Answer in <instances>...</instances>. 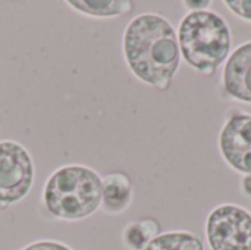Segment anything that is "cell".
I'll return each mask as SVG.
<instances>
[{"mask_svg":"<svg viewBox=\"0 0 251 250\" xmlns=\"http://www.w3.org/2000/svg\"><path fill=\"white\" fill-rule=\"evenodd\" d=\"M222 85L234 100L251 103V40L231 52L224 65Z\"/></svg>","mask_w":251,"mask_h":250,"instance_id":"52a82bcc","label":"cell"},{"mask_svg":"<svg viewBox=\"0 0 251 250\" xmlns=\"http://www.w3.org/2000/svg\"><path fill=\"white\" fill-rule=\"evenodd\" d=\"M219 153L241 175H251V113L235 112L219 131Z\"/></svg>","mask_w":251,"mask_h":250,"instance_id":"8992f818","label":"cell"},{"mask_svg":"<svg viewBox=\"0 0 251 250\" xmlns=\"http://www.w3.org/2000/svg\"><path fill=\"white\" fill-rule=\"evenodd\" d=\"M66 4L82 15L103 19L124 16L134 9L129 0H68Z\"/></svg>","mask_w":251,"mask_h":250,"instance_id":"9c48e42d","label":"cell"},{"mask_svg":"<svg viewBox=\"0 0 251 250\" xmlns=\"http://www.w3.org/2000/svg\"><path fill=\"white\" fill-rule=\"evenodd\" d=\"M159 234V222L153 218H146L143 221L128 224L122 233V242L129 250H143Z\"/></svg>","mask_w":251,"mask_h":250,"instance_id":"8fae6325","label":"cell"},{"mask_svg":"<svg viewBox=\"0 0 251 250\" xmlns=\"http://www.w3.org/2000/svg\"><path fill=\"white\" fill-rule=\"evenodd\" d=\"M122 50L129 71L141 83L166 91L179 69L181 50L176 29L159 13L131 19L122 35Z\"/></svg>","mask_w":251,"mask_h":250,"instance_id":"6da1fadb","label":"cell"},{"mask_svg":"<svg viewBox=\"0 0 251 250\" xmlns=\"http://www.w3.org/2000/svg\"><path fill=\"white\" fill-rule=\"evenodd\" d=\"M103 194L100 209L109 215H119L125 212L132 202V183L124 172H112L101 178Z\"/></svg>","mask_w":251,"mask_h":250,"instance_id":"ba28073f","label":"cell"},{"mask_svg":"<svg viewBox=\"0 0 251 250\" xmlns=\"http://www.w3.org/2000/svg\"><path fill=\"white\" fill-rule=\"evenodd\" d=\"M22 250H72L68 248L66 245L60 243V242H54V240H40L35 243L28 245L26 248Z\"/></svg>","mask_w":251,"mask_h":250,"instance_id":"4fadbf2b","label":"cell"},{"mask_svg":"<svg viewBox=\"0 0 251 250\" xmlns=\"http://www.w3.org/2000/svg\"><path fill=\"white\" fill-rule=\"evenodd\" d=\"M176 35L181 57L201 75H215L231 55V27L224 16L210 9L185 13L179 21Z\"/></svg>","mask_w":251,"mask_h":250,"instance_id":"7a4b0ae2","label":"cell"},{"mask_svg":"<svg viewBox=\"0 0 251 250\" xmlns=\"http://www.w3.org/2000/svg\"><path fill=\"white\" fill-rule=\"evenodd\" d=\"M224 4L240 19L251 22V0H225Z\"/></svg>","mask_w":251,"mask_h":250,"instance_id":"7c38bea8","label":"cell"},{"mask_svg":"<svg viewBox=\"0 0 251 250\" xmlns=\"http://www.w3.org/2000/svg\"><path fill=\"white\" fill-rule=\"evenodd\" d=\"M35 167L29 152L18 141H0V205L24 200L32 189Z\"/></svg>","mask_w":251,"mask_h":250,"instance_id":"5b68a950","label":"cell"},{"mask_svg":"<svg viewBox=\"0 0 251 250\" xmlns=\"http://www.w3.org/2000/svg\"><path fill=\"white\" fill-rule=\"evenodd\" d=\"M204 233L210 250H251V212L222 203L207 215Z\"/></svg>","mask_w":251,"mask_h":250,"instance_id":"277c9868","label":"cell"},{"mask_svg":"<svg viewBox=\"0 0 251 250\" xmlns=\"http://www.w3.org/2000/svg\"><path fill=\"white\" fill-rule=\"evenodd\" d=\"M241 192L246 197L251 199V175H243L241 180Z\"/></svg>","mask_w":251,"mask_h":250,"instance_id":"9a60e30c","label":"cell"},{"mask_svg":"<svg viewBox=\"0 0 251 250\" xmlns=\"http://www.w3.org/2000/svg\"><path fill=\"white\" fill-rule=\"evenodd\" d=\"M143 250H206L201 239L190 231H166L156 236Z\"/></svg>","mask_w":251,"mask_h":250,"instance_id":"30bf717a","label":"cell"},{"mask_svg":"<svg viewBox=\"0 0 251 250\" xmlns=\"http://www.w3.org/2000/svg\"><path fill=\"white\" fill-rule=\"evenodd\" d=\"M103 181L85 165H63L47 178L41 200L46 211L62 221H79L101 206Z\"/></svg>","mask_w":251,"mask_h":250,"instance_id":"3957f363","label":"cell"},{"mask_svg":"<svg viewBox=\"0 0 251 250\" xmlns=\"http://www.w3.org/2000/svg\"><path fill=\"white\" fill-rule=\"evenodd\" d=\"M182 4L190 10V12H199V10H209V7L213 4L212 0H185L182 1Z\"/></svg>","mask_w":251,"mask_h":250,"instance_id":"5bb4252c","label":"cell"}]
</instances>
